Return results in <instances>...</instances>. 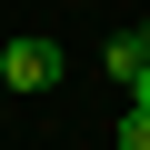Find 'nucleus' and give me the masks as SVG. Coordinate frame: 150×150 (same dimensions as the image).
Masks as SVG:
<instances>
[{
    "instance_id": "obj_1",
    "label": "nucleus",
    "mask_w": 150,
    "mask_h": 150,
    "mask_svg": "<svg viewBox=\"0 0 150 150\" xmlns=\"http://www.w3.org/2000/svg\"><path fill=\"white\" fill-rule=\"evenodd\" d=\"M0 80H10V90H50L60 80V40H0Z\"/></svg>"
},
{
    "instance_id": "obj_2",
    "label": "nucleus",
    "mask_w": 150,
    "mask_h": 150,
    "mask_svg": "<svg viewBox=\"0 0 150 150\" xmlns=\"http://www.w3.org/2000/svg\"><path fill=\"white\" fill-rule=\"evenodd\" d=\"M100 70H110V80H120V90H130V80H140V70H150V40H140V30H120V40L100 50Z\"/></svg>"
},
{
    "instance_id": "obj_3",
    "label": "nucleus",
    "mask_w": 150,
    "mask_h": 150,
    "mask_svg": "<svg viewBox=\"0 0 150 150\" xmlns=\"http://www.w3.org/2000/svg\"><path fill=\"white\" fill-rule=\"evenodd\" d=\"M120 150H150V110H140V100L120 110Z\"/></svg>"
},
{
    "instance_id": "obj_4",
    "label": "nucleus",
    "mask_w": 150,
    "mask_h": 150,
    "mask_svg": "<svg viewBox=\"0 0 150 150\" xmlns=\"http://www.w3.org/2000/svg\"><path fill=\"white\" fill-rule=\"evenodd\" d=\"M130 100H140V110H150V70H140V80H130Z\"/></svg>"
}]
</instances>
